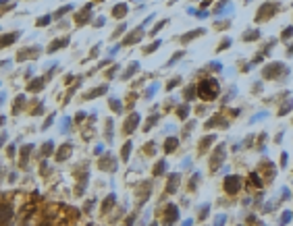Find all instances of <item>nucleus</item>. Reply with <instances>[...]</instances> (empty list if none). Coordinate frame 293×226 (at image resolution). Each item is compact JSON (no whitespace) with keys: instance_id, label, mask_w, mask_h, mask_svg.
Segmentation results:
<instances>
[{"instance_id":"1","label":"nucleus","mask_w":293,"mask_h":226,"mask_svg":"<svg viewBox=\"0 0 293 226\" xmlns=\"http://www.w3.org/2000/svg\"><path fill=\"white\" fill-rule=\"evenodd\" d=\"M200 96L204 100H214L218 96V83L214 79H206L200 83Z\"/></svg>"},{"instance_id":"9","label":"nucleus","mask_w":293,"mask_h":226,"mask_svg":"<svg viewBox=\"0 0 293 226\" xmlns=\"http://www.w3.org/2000/svg\"><path fill=\"white\" fill-rule=\"evenodd\" d=\"M2 123H4V118H2V116H0V124H2Z\"/></svg>"},{"instance_id":"4","label":"nucleus","mask_w":293,"mask_h":226,"mask_svg":"<svg viewBox=\"0 0 293 226\" xmlns=\"http://www.w3.org/2000/svg\"><path fill=\"white\" fill-rule=\"evenodd\" d=\"M227 183H229V193H235V191H237V185H239V178H229V180H227ZM227 183H224V185H227Z\"/></svg>"},{"instance_id":"3","label":"nucleus","mask_w":293,"mask_h":226,"mask_svg":"<svg viewBox=\"0 0 293 226\" xmlns=\"http://www.w3.org/2000/svg\"><path fill=\"white\" fill-rule=\"evenodd\" d=\"M137 120H140V116H137V114H133V116H131V120H129V124H125V133H131V131L135 129Z\"/></svg>"},{"instance_id":"6","label":"nucleus","mask_w":293,"mask_h":226,"mask_svg":"<svg viewBox=\"0 0 293 226\" xmlns=\"http://www.w3.org/2000/svg\"><path fill=\"white\" fill-rule=\"evenodd\" d=\"M69 151H71V145H64V147H63V151H58V156H56V158H58V160H64Z\"/></svg>"},{"instance_id":"5","label":"nucleus","mask_w":293,"mask_h":226,"mask_svg":"<svg viewBox=\"0 0 293 226\" xmlns=\"http://www.w3.org/2000/svg\"><path fill=\"white\" fill-rule=\"evenodd\" d=\"M40 87H44V79H38V81H33L31 85H29L31 91H40Z\"/></svg>"},{"instance_id":"2","label":"nucleus","mask_w":293,"mask_h":226,"mask_svg":"<svg viewBox=\"0 0 293 226\" xmlns=\"http://www.w3.org/2000/svg\"><path fill=\"white\" fill-rule=\"evenodd\" d=\"M17 37H19V31H15V33H11V35H2V40H0V48H2V46H7V44H13Z\"/></svg>"},{"instance_id":"8","label":"nucleus","mask_w":293,"mask_h":226,"mask_svg":"<svg viewBox=\"0 0 293 226\" xmlns=\"http://www.w3.org/2000/svg\"><path fill=\"white\" fill-rule=\"evenodd\" d=\"M123 13H125V4H119V8L114 11V15H123Z\"/></svg>"},{"instance_id":"7","label":"nucleus","mask_w":293,"mask_h":226,"mask_svg":"<svg viewBox=\"0 0 293 226\" xmlns=\"http://www.w3.org/2000/svg\"><path fill=\"white\" fill-rule=\"evenodd\" d=\"M48 21H50V17H42V19H38V25L42 27V25H48Z\"/></svg>"}]
</instances>
